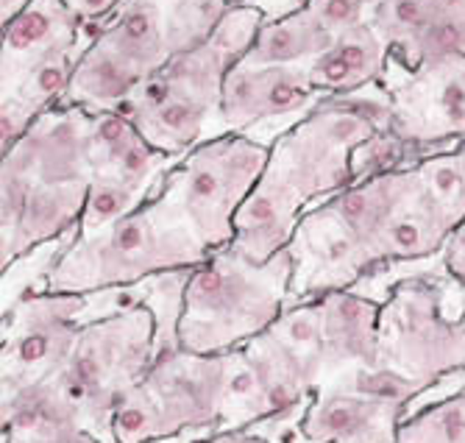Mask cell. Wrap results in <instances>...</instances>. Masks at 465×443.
Here are the masks:
<instances>
[{
  "mask_svg": "<svg viewBox=\"0 0 465 443\" xmlns=\"http://www.w3.org/2000/svg\"><path fill=\"white\" fill-rule=\"evenodd\" d=\"M391 131L385 86L357 96L326 98L271 143L260 185L234 220V248L253 262H268L290 248L302 217L315 201H329L357 185L354 156L376 135Z\"/></svg>",
  "mask_w": 465,
  "mask_h": 443,
  "instance_id": "cell-1",
  "label": "cell"
},
{
  "mask_svg": "<svg viewBox=\"0 0 465 443\" xmlns=\"http://www.w3.org/2000/svg\"><path fill=\"white\" fill-rule=\"evenodd\" d=\"M93 185V112L59 104L0 162V268L78 232Z\"/></svg>",
  "mask_w": 465,
  "mask_h": 443,
  "instance_id": "cell-2",
  "label": "cell"
},
{
  "mask_svg": "<svg viewBox=\"0 0 465 443\" xmlns=\"http://www.w3.org/2000/svg\"><path fill=\"white\" fill-rule=\"evenodd\" d=\"M229 9L226 0H123L81 56L62 104L123 112L167 65L213 36Z\"/></svg>",
  "mask_w": 465,
  "mask_h": 443,
  "instance_id": "cell-3",
  "label": "cell"
},
{
  "mask_svg": "<svg viewBox=\"0 0 465 443\" xmlns=\"http://www.w3.org/2000/svg\"><path fill=\"white\" fill-rule=\"evenodd\" d=\"M260 6H232L198 48L182 54L123 106L140 135L162 154L184 159L201 143L221 137L223 84L265 25Z\"/></svg>",
  "mask_w": 465,
  "mask_h": 443,
  "instance_id": "cell-4",
  "label": "cell"
},
{
  "mask_svg": "<svg viewBox=\"0 0 465 443\" xmlns=\"http://www.w3.org/2000/svg\"><path fill=\"white\" fill-rule=\"evenodd\" d=\"M209 259L176 204L162 190L134 215L93 235H75L45 282L48 293L95 296L151 277L190 271Z\"/></svg>",
  "mask_w": 465,
  "mask_h": 443,
  "instance_id": "cell-5",
  "label": "cell"
},
{
  "mask_svg": "<svg viewBox=\"0 0 465 443\" xmlns=\"http://www.w3.org/2000/svg\"><path fill=\"white\" fill-rule=\"evenodd\" d=\"M292 277L290 248L268 262H253L234 246L213 251L184 287L179 348L215 357L260 337L287 309Z\"/></svg>",
  "mask_w": 465,
  "mask_h": 443,
  "instance_id": "cell-6",
  "label": "cell"
},
{
  "mask_svg": "<svg viewBox=\"0 0 465 443\" xmlns=\"http://www.w3.org/2000/svg\"><path fill=\"white\" fill-rule=\"evenodd\" d=\"M318 209L343 232L365 277L382 265L435 259L454 232L415 162L357 182Z\"/></svg>",
  "mask_w": 465,
  "mask_h": 443,
  "instance_id": "cell-7",
  "label": "cell"
},
{
  "mask_svg": "<svg viewBox=\"0 0 465 443\" xmlns=\"http://www.w3.org/2000/svg\"><path fill=\"white\" fill-rule=\"evenodd\" d=\"M62 0L34 4L4 28L0 56V148H12L31 123L59 106L90 42Z\"/></svg>",
  "mask_w": 465,
  "mask_h": 443,
  "instance_id": "cell-8",
  "label": "cell"
},
{
  "mask_svg": "<svg viewBox=\"0 0 465 443\" xmlns=\"http://www.w3.org/2000/svg\"><path fill=\"white\" fill-rule=\"evenodd\" d=\"M159 357V327L148 304L84 324L56 382L101 443H114L112 416Z\"/></svg>",
  "mask_w": 465,
  "mask_h": 443,
  "instance_id": "cell-9",
  "label": "cell"
},
{
  "mask_svg": "<svg viewBox=\"0 0 465 443\" xmlns=\"http://www.w3.org/2000/svg\"><path fill=\"white\" fill-rule=\"evenodd\" d=\"M226 405V354L184 348L159 354L148 377L120 398L112 416L114 443H162L187 432H221Z\"/></svg>",
  "mask_w": 465,
  "mask_h": 443,
  "instance_id": "cell-10",
  "label": "cell"
},
{
  "mask_svg": "<svg viewBox=\"0 0 465 443\" xmlns=\"http://www.w3.org/2000/svg\"><path fill=\"white\" fill-rule=\"evenodd\" d=\"M449 285L410 274L391 287L379 313V368L407 385L415 398L465 371V318L446 309Z\"/></svg>",
  "mask_w": 465,
  "mask_h": 443,
  "instance_id": "cell-11",
  "label": "cell"
},
{
  "mask_svg": "<svg viewBox=\"0 0 465 443\" xmlns=\"http://www.w3.org/2000/svg\"><path fill=\"white\" fill-rule=\"evenodd\" d=\"M271 146L248 135H221L190 151L164 176L162 193L176 204L201 246L213 254L234 243V220L260 185Z\"/></svg>",
  "mask_w": 465,
  "mask_h": 443,
  "instance_id": "cell-12",
  "label": "cell"
},
{
  "mask_svg": "<svg viewBox=\"0 0 465 443\" xmlns=\"http://www.w3.org/2000/svg\"><path fill=\"white\" fill-rule=\"evenodd\" d=\"M87 296L31 293L4 313L0 405L62 374L81 332Z\"/></svg>",
  "mask_w": 465,
  "mask_h": 443,
  "instance_id": "cell-13",
  "label": "cell"
},
{
  "mask_svg": "<svg viewBox=\"0 0 465 443\" xmlns=\"http://www.w3.org/2000/svg\"><path fill=\"white\" fill-rule=\"evenodd\" d=\"M382 86L391 98V135L407 148L465 140V56L412 73L391 62Z\"/></svg>",
  "mask_w": 465,
  "mask_h": 443,
  "instance_id": "cell-14",
  "label": "cell"
},
{
  "mask_svg": "<svg viewBox=\"0 0 465 443\" xmlns=\"http://www.w3.org/2000/svg\"><path fill=\"white\" fill-rule=\"evenodd\" d=\"M312 65H251L240 59L223 84V135H248L273 120H302L321 101L312 84Z\"/></svg>",
  "mask_w": 465,
  "mask_h": 443,
  "instance_id": "cell-15",
  "label": "cell"
},
{
  "mask_svg": "<svg viewBox=\"0 0 465 443\" xmlns=\"http://www.w3.org/2000/svg\"><path fill=\"white\" fill-rule=\"evenodd\" d=\"M371 25L391 42L393 65L410 73L465 56V0H391Z\"/></svg>",
  "mask_w": 465,
  "mask_h": 443,
  "instance_id": "cell-16",
  "label": "cell"
},
{
  "mask_svg": "<svg viewBox=\"0 0 465 443\" xmlns=\"http://www.w3.org/2000/svg\"><path fill=\"white\" fill-rule=\"evenodd\" d=\"M407 402L357 385L321 388L302 418L307 443H396Z\"/></svg>",
  "mask_w": 465,
  "mask_h": 443,
  "instance_id": "cell-17",
  "label": "cell"
},
{
  "mask_svg": "<svg viewBox=\"0 0 465 443\" xmlns=\"http://www.w3.org/2000/svg\"><path fill=\"white\" fill-rule=\"evenodd\" d=\"M318 298L323 307L321 388L343 385L362 371L379 368V313H382V301H373L354 290H331Z\"/></svg>",
  "mask_w": 465,
  "mask_h": 443,
  "instance_id": "cell-18",
  "label": "cell"
},
{
  "mask_svg": "<svg viewBox=\"0 0 465 443\" xmlns=\"http://www.w3.org/2000/svg\"><path fill=\"white\" fill-rule=\"evenodd\" d=\"M179 162L156 151L123 112L93 115V179L151 201Z\"/></svg>",
  "mask_w": 465,
  "mask_h": 443,
  "instance_id": "cell-19",
  "label": "cell"
},
{
  "mask_svg": "<svg viewBox=\"0 0 465 443\" xmlns=\"http://www.w3.org/2000/svg\"><path fill=\"white\" fill-rule=\"evenodd\" d=\"M391 62V42L376 25L365 23L337 36L310 70L315 90L323 98H346L385 84Z\"/></svg>",
  "mask_w": 465,
  "mask_h": 443,
  "instance_id": "cell-20",
  "label": "cell"
},
{
  "mask_svg": "<svg viewBox=\"0 0 465 443\" xmlns=\"http://www.w3.org/2000/svg\"><path fill=\"white\" fill-rule=\"evenodd\" d=\"M4 443H101L56 379L0 405Z\"/></svg>",
  "mask_w": 465,
  "mask_h": 443,
  "instance_id": "cell-21",
  "label": "cell"
},
{
  "mask_svg": "<svg viewBox=\"0 0 465 443\" xmlns=\"http://www.w3.org/2000/svg\"><path fill=\"white\" fill-rule=\"evenodd\" d=\"M331 42L334 36L299 6L279 20H268L242 59L251 65H312Z\"/></svg>",
  "mask_w": 465,
  "mask_h": 443,
  "instance_id": "cell-22",
  "label": "cell"
},
{
  "mask_svg": "<svg viewBox=\"0 0 465 443\" xmlns=\"http://www.w3.org/2000/svg\"><path fill=\"white\" fill-rule=\"evenodd\" d=\"M415 167L430 196L446 215L449 227L457 229L465 220V140L449 151L420 156Z\"/></svg>",
  "mask_w": 465,
  "mask_h": 443,
  "instance_id": "cell-23",
  "label": "cell"
},
{
  "mask_svg": "<svg viewBox=\"0 0 465 443\" xmlns=\"http://www.w3.org/2000/svg\"><path fill=\"white\" fill-rule=\"evenodd\" d=\"M396 443H465V388L407 416Z\"/></svg>",
  "mask_w": 465,
  "mask_h": 443,
  "instance_id": "cell-24",
  "label": "cell"
},
{
  "mask_svg": "<svg viewBox=\"0 0 465 443\" xmlns=\"http://www.w3.org/2000/svg\"><path fill=\"white\" fill-rule=\"evenodd\" d=\"M388 4L391 0H304L302 6L337 39L357 25L371 23Z\"/></svg>",
  "mask_w": 465,
  "mask_h": 443,
  "instance_id": "cell-25",
  "label": "cell"
},
{
  "mask_svg": "<svg viewBox=\"0 0 465 443\" xmlns=\"http://www.w3.org/2000/svg\"><path fill=\"white\" fill-rule=\"evenodd\" d=\"M443 274L465 290V220L443 246Z\"/></svg>",
  "mask_w": 465,
  "mask_h": 443,
  "instance_id": "cell-26",
  "label": "cell"
},
{
  "mask_svg": "<svg viewBox=\"0 0 465 443\" xmlns=\"http://www.w3.org/2000/svg\"><path fill=\"white\" fill-rule=\"evenodd\" d=\"M62 4L84 23H106L123 0H62Z\"/></svg>",
  "mask_w": 465,
  "mask_h": 443,
  "instance_id": "cell-27",
  "label": "cell"
},
{
  "mask_svg": "<svg viewBox=\"0 0 465 443\" xmlns=\"http://www.w3.org/2000/svg\"><path fill=\"white\" fill-rule=\"evenodd\" d=\"M206 443H271V440L251 429H229V432H215Z\"/></svg>",
  "mask_w": 465,
  "mask_h": 443,
  "instance_id": "cell-28",
  "label": "cell"
},
{
  "mask_svg": "<svg viewBox=\"0 0 465 443\" xmlns=\"http://www.w3.org/2000/svg\"><path fill=\"white\" fill-rule=\"evenodd\" d=\"M34 0H0V25H9L12 20H17Z\"/></svg>",
  "mask_w": 465,
  "mask_h": 443,
  "instance_id": "cell-29",
  "label": "cell"
},
{
  "mask_svg": "<svg viewBox=\"0 0 465 443\" xmlns=\"http://www.w3.org/2000/svg\"><path fill=\"white\" fill-rule=\"evenodd\" d=\"M229 6H240V4H245V0H226Z\"/></svg>",
  "mask_w": 465,
  "mask_h": 443,
  "instance_id": "cell-30",
  "label": "cell"
},
{
  "mask_svg": "<svg viewBox=\"0 0 465 443\" xmlns=\"http://www.w3.org/2000/svg\"><path fill=\"white\" fill-rule=\"evenodd\" d=\"M198 443H206V440H198Z\"/></svg>",
  "mask_w": 465,
  "mask_h": 443,
  "instance_id": "cell-31",
  "label": "cell"
},
{
  "mask_svg": "<svg viewBox=\"0 0 465 443\" xmlns=\"http://www.w3.org/2000/svg\"><path fill=\"white\" fill-rule=\"evenodd\" d=\"M462 318H465V316H462Z\"/></svg>",
  "mask_w": 465,
  "mask_h": 443,
  "instance_id": "cell-32",
  "label": "cell"
}]
</instances>
